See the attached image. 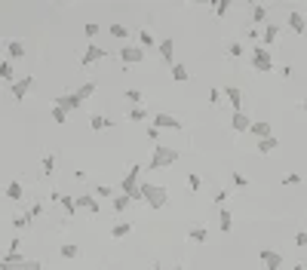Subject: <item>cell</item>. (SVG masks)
<instances>
[{
	"label": "cell",
	"instance_id": "obj_34",
	"mask_svg": "<svg viewBox=\"0 0 307 270\" xmlns=\"http://www.w3.org/2000/svg\"><path fill=\"white\" fill-rule=\"evenodd\" d=\"M6 197H9V200H22V184H18V181H9V184H6Z\"/></svg>",
	"mask_w": 307,
	"mask_h": 270
},
{
	"label": "cell",
	"instance_id": "obj_4",
	"mask_svg": "<svg viewBox=\"0 0 307 270\" xmlns=\"http://www.w3.org/2000/svg\"><path fill=\"white\" fill-rule=\"evenodd\" d=\"M252 68H255V71H261V74L274 71V55H271V49H268V46H255V49H252Z\"/></svg>",
	"mask_w": 307,
	"mask_h": 270
},
{
	"label": "cell",
	"instance_id": "obj_12",
	"mask_svg": "<svg viewBox=\"0 0 307 270\" xmlns=\"http://www.w3.org/2000/svg\"><path fill=\"white\" fill-rule=\"evenodd\" d=\"M160 58L163 61H169V65H175V40L172 37H166V40H160Z\"/></svg>",
	"mask_w": 307,
	"mask_h": 270
},
{
	"label": "cell",
	"instance_id": "obj_33",
	"mask_svg": "<svg viewBox=\"0 0 307 270\" xmlns=\"http://www.w3.org/2000/svg\"><path fill=\"white\" fill-rule=\"evenodd\" d=\"M129 120H132V123H145V120H148V111H145V108H129Z\"/></svg>",
	"mask_w": 307,
	"mask_h": 270
},
{
	"label": "cell",
	"instance_id": "obj_7",
	"mask_svg": "<svg viewBox=\"0 0 307 270\" xmlns=\"http://www.w3.org/2000/svg\"><path fill=\"white\" fill-rule=\"evenodd\" d=\"M31 89H34V77H31V74H28V77H22V80H15V83L9 86V92H12V98H15V101H22Z\"/></svg>",
	"mask_w": 307,
	"mask_h": 270
},
{
	"label": "cell",
	"instance_id": "obj_17",
	"mask_svg": "<svg viewBox=\"0 0 307 270\" xmlns=\"http://www.w3.org/2000/svg\"><path fill=\"white\" fill-rule=\"evenodd\" d=\"M277 148H280V138H277V135L255 141V151H258V154H271V151H277Z\"/></svg>",
	"mask_w": 307,
	"mask_h": 270
},
{
	"label": "cell",
	"instance_id": "obj_52",
	"mask_svg": "<svg viewBox=\"0 0 307 270\" xmlns=\"http://www.w3.org/2000/svg\"><path fill=\"white\" fill-rule=\"evenodd\" d=\"M292 270H304V264H295V267H292Z\"/></svg>",
	"mask_w": 307,
	"mask_h": 270
},
{
	"label": "cell",
	"instance_id": "obj_16",
	"mask_svg": "<svg viewBox=\"0 0 307 270\" xmlns=\"http://www.w3.org/2000/svg\"><path fill=\"white\" fill-rule=\"evenodd\" d=\"M249 132H252V135H255L258 141H261V138H271V135H274V129H271V123H268V120H258V123H252V129H249Z\"/></svg>",
	"mask_w": 307,
	"mask_h": 270
},
{
	"label": "cell",
	"instance_id": "obj_20",
	"mask_svg": "<svg viewBox=\"0 0 307 270\" xmlns=\"http://www.w3.org/2000/svg\"><path fill=\"white\" fill-rule=\"evenodd\" d=\"M188 237H191L194 243H206V240H209V231H206L203 224H191V231H188Z\"/></svg>",
	"mask_w": 307,
	"mask_h": 270
},
{
	"label": "cell",
	"instance_id": "obj_25",
	"mask_svg": "<svg viewBox=\"0 0 307 270\" xmlns=\"http://www.w3.org/2000/svg\"><path fill=\"white\" fill-rule=\"evenodd\" d=\"M129 234H132V224H126V221H120V224L111 227V237H114V240H123V237H129Z\"/></svg>",
	"mask_w": 307,
	"mask_h": 270
},
{
	"label": "cell",
	"instance_id": "obj_19",
	"mask_svg": "<svg viewBox=\"0 0 307 270\" xmlns=\"http://www.w3.org/2000/svg\"><path fill=\"white\" fill-rule=\"evenodd\" d=\"M218 227L224 231V234H231V227H234V215H231V209L224 206V209H218Z\"/></svg>",
	"mask_w": 307,
	"mask_h": 270
},
{
	"label": "cell",
	"instance_id": "obj_48",
	"mask_svg": "<svg viewBox=\"0 0 307 270\" xmlns=\"http://www.w3.org/2000/svg\"><path fill=\"white\" fill-rule=\"evenodd\" d=\"M148 138L157 144V141H160V129H157V126H148Z\"/></svg>",
	"mask_w": 307,
	"mask_h": 270
},
{
	"label": "cell",
	"instance_id": "obj_10",
	"mask_svg": "<svg viewBox=\"0 0 307 270\" xmlns=\"http://www.w3.org/2000/svg\"><path fill=\"white\" fill-rule=\"evenodd\" d=\"M105 55H108V52H105V49H101L98 43H89V49H86V52L80 55V65H92V61H101Z\"/></svg>",
	"mask_w": 307,
	"mask_h": 270
},
{
	"label": "cell",
	"instance_id": "obj_46",
	"mask_svg": "<svg viewBox=\"0 0 307 270\" xmlns=\"http://www.w3.org/2000/svg\"><path fill=\"white\" fill-rule=\"evenodd\" d=\"M221 95H224L221 89H209V105H218V101H221Z\"/></svg>",
	"mask_w": 307,
	"mask_h": 270
},
{
	"label": "cell",
	"instance_id": "obj_53",
	"mask_svg": "<svg viewBox=\"0 0 307 270\" xmlns=\"http://www.w3.org/2000/svg\"><path fill=\"white\" fill-rule=\"evenodd\" d=\"M304 123H307V101H304Z\"/></svg>",
	"mask_w": 307,
	"mask_h": 270
},
{
	"label": "cell",
	"instance_id": "obj_38",
	"mask_svg": "<svg viewBox=\"0 0 307 270\" xmlns=\"http://www.w3.org/2000/svg\"><path fill=\"white\" fill-rule=\"evenodd\" d=\"M111 34H114L117 40H126V37H129V28H123V25H111Z\"/></svg>",
	"mask_w": 307,
	"mask_h": 270
},
{
	"label": "cell",
	"instance_id": "obj_39",
	"mask_svg": "<svg viewBox=\"0 0 307 270\" xmlns=\"http://www.w3.org/2000/svg\"><path fill=\"white\" fill-rule=\"evenodd\" d=\"M95 197H105V200H114L117 194H114V191H111L108 184H98V188H95Z\"/></svg>",
	"mask_w": 307,
	"mask_h": 270
},
{
	"label": "cell",
	"instance_id": "obj_1",
	"mask_svg": "<svg viewBox=\"0 0 307 270\" xmlns=\"http://www.w3.org/2000/svg\"><path fill=\"white\" fill-rule=\"evenodd\" d=\"M172 163H178V151L169 148V144H154V151H151V169H166Z\"/></svg>",
	"mask_w": 307,
	"mask_h": 270
},
{
	"label": "cell",
	"instance_id": "obj_32",
	"mask_svg": "<svg viewBox=\"0 0 307 270\" xmlns=\"http://www.w3.org/2000/svg\"><path fill=\"white\" fill-rule=\"evenodd\" d=\"M138 40H141V49H151V46H154V34H151L148 28L138 31Z\"/></svg>",
	"mask_w": 307,
	"mask_h": 270
},
{
	"label": "cell",
	"instance_id": "obj_9",
	"mask_svg": "<svg viewBox=\"0 0 307 270\" xmlns=\"http://www.w3.org/2000/svg\"><path fill=\"white\" fill-rule=\"evenodd\" d=\"M231 129H234V132H249V129H252V117H249L246 111H234V117H231Z\"/></svg>",
	"mask_w": 307,
	"mask_h": 270
},
{
	"label": "cell",
	"instance_id": "obj_50",
	"mask_svg": "<svg viewBox=\"0 0 307 270\" xmlns=\"http://www.w3.org/2000/svg\"><path fill=\"white\" fill-rule=\"evenodd\" d=\"M215 203H218V209H224V203H228V194H224V191H218V194H215Z\"/></svg>",
	"mask_w": 307,
	"mask_h": 270
},
{
	"label": "cell",
	"instance_id": "obj_6",
	"mask_svg": "<svg viewBox=\"0 0 307 270\" xmlns=\"http://www.w3.org/2000/svg\"><path fill=\"white\" fill-rule=\"evenodd\" d=\"M258 258H261V267L264 270H280L283 267V255H280L277 249H261Z\"/></svg>",
	"mask_w": 307,
	"mask_h": 270
},
{
	"label": "cell",
	"instance_id": "obj_30",
	"mask_svg": "<svg viewBox=\"0 0 307 270\" xmlns=\"http://www.w3.org/2000/svg\"><path fill=\"white\" fill-rule=\"evenodd\" d=\"M141 98H145L141 89H126V101H129L132 108H141Z\"/></svg>",
	"mask_w": 307,
	"mask_h": 270
},
{
	"label": "cell",
	"instance_id": "obj_21",
	"mask_svg": "<svg viewBox=\"0 0 307 270\" xmlns=\"http://www.w3.org/2000/svg\"><path fill=\"white\" fill-rule=\"evenodd\" d=\"M58 203H62L65 215H77V209H80V206H77V197H65V194H62V197H58Z\"/></svg>",
	"mask_w": 307,
	"mask_h": 270
},
{
	"label": "cell",
	"instance_id": "obj_45",
	"mask_svg": "<svg viewBox=\"0 0 307 270\" xmlns=\"http://www.w3.org/2000/svg\"><path fill=\"white\" fill-rule=\"evenodd\" d=\"M83 31H86V37H95V34L101 31V25H95V22H89V25H86Z\"/></svg>",
	"mask_w": 307,
	"mask_h": 270
},
{
	"label": "cell",
	"instance_id": "obj_40",
	"mask_svg": "<svg viewBox=\"0 0 307 270\" xmlns=\"http://www.w3.org/2000/svg\"><path fill=\"white\" fill-rule=\"evenodd\" d=\"M212 3H215V15L224 18V15H228V0H212Z\"/></svg>",
	"mask_w": 307,
	"mask_h": 270
},
{
	"label": "cell",
	"instance_id": "obj_2",
	"mask_svg": "<svg viewBox=\"0 0 307 270\" xmlns=\"http://www.w3.org/2000/svg\"><path fill=\"white\" fill-rule=\"evenodd\" d=\"M138 172H141V166L135 163V166H129V172L123 175L120 194H126L129 200H141V181H138Z\"/></svg>",
	"mask_w": 307,
	"mask_h": 270
},
{
	"label": "cell",
	"instance_id": "obj_29",
	"mask_svg": "<svg viewBox=\"0 0 307 270\" xmlns=\"http://www.w3.org/2000/svg\"><path fill=\"white\" fill-rule=\"evenodd\" d=\"M92 92H95V83H92V80H89V83H83V86H77V95H80V101L92 98Z\"/></svg>",
	"mask_w": 307,
	"mask_h": 270
},
{
	"label": "cell",
	"instance_id": "obj_22",
	"mask_svg": "<svg viewBox=\"0 0 307 270\" xmlns=\"http://www.w3.org/2000/svg\"><path fill=\"white\" fill-rule=\"evenodd\" d=\"M6 52H9V58H22V55H25V43H22V40H9V43H6Z\"/></svg>",
	"mask_w": 307,
	"mask_h": 270
},
{
	"label": "cell",
	"instance_id": "obj_49",
	"mask_svg": "<svg viewBox=\"0 0 307 270\" xmlns=\"http://www.w3.org/2000/svg\"><path fill=\"white\" fill-rule=\"evenodd\" d=\"M295 246H307V231H298V234H295Z\"/></svg>",
	"mask_w": 307,
	"mask_h": 270
},
{
	"label": "cell",
	"instance_id": "obj_26",
	"mask_svg": "<svg viewBox=\"0 0 307 270\" xmlns=\"http://www.w3.org/2000/svg\"><path fill=\"white\" fill-rule=\"evenodd\" d=\"M172 80H178V83H185V80H191V77H188V65H181V61H175V65H172Z\"/></svg>",
	"mask_w": 307,
	"mask_h": 270
},
{
	"label": "cell",
	"instance_id": "obj_18",
	"mask_svg": "<svg viewBox=\"0 0 307 270\" xmlns=\"http://www.w3.org/2000/svg\"><path fill=\"white\" fill-rule=\"evenodd\" d=\"M77 206L80 209H86V212H98V200H95V194H83V197H77Z\"/></svg>",
	"mask_w": 307,
	"mask_h": 270
},
{
	"label": "cell",
	"instance_id": "obj_15",
	"mask_svg": "<svg viewBox=\"0 0 307 270\" xmlns=\"http://www.w3.org/2000/svg\"><path fill=\"white\" fill-rule=\"evenodd\" d=\"M289 28H292L295 34H304V31H307V18H304V12L292 9V12H289Z\"/></svg>",
	"mask_w": 307,
	"mask_h": 270
},
{
	"label": "cell",
	"instance_id": "obj_13",
	"mask_svg": "<svg viewBox=\"0 0 307 270\" xmlns=\"http://www.w3.org/2000/svg\"><path fill=\"white\" fill-rule=\"evenodd\" d=\"M0 270H40V261H28V258H22V261H0Z\"/></svg>",
	"mask_w": 307,
	"mask_h": 270
},
{
	"label": "cell",
	"instance_id": "obj_31",
	"mask_svg": "<svg viewBox=\"0 0 307 270\" xmlns=\"http://www.w3.org/2000/svg\"><path fill=\"white\" fill-rule=\"evenodd\" d=\"M129 203H132V200H129L126 194H117V197H114V212H126Z\"/></svg>",
	"mask_w": 307,
	"mask_h": 270
},
{
	"label": "cell",
	"instance_id": "obj_23",
	"mask_svg": "<svg viewBox=\"0 0 307 270\" xmlns=\"http://www.w3.org/2000/svg\"><path fill=\"white\" fill-rule=\"evenodd\" d=\"M0 77H3V83H9V86L15 83V71H12V61H6V58H3V65H0Z\"/></svg>",
	"mask_w": 307,
	"mask_h": 270
},
{
	"label": "cell",
	"instance_id": "obj_8",
	"mask_svg": "<svg viewBox=\"0 0 307 270\" xmlns=\"http://www.w3.org/2000/svg\"><path fill=\"white\" fill-rule=\"evenodd\" d=\"M55 105H58L62 111H68V114H71V111H80V108H83V101H80V95H77V92L58 95V98H55Z\"/></svg>",
	"mask_w": 307,
	"mask_h": 270
},
{
	"label": "cell",
	"instance_id": "obj_36",
	"mask_svg": "<svg viewBox=\"0 0 307 270\" xmlns=\"http://www.w3.org/2000/svg\"><path fill=\"white\" fill-rule=\"evenodd\" d=\"M52 120H55L58 126H65V123H68V111H62L58 105H52Z\"/></svg>",
	"mask_w": 307,
	"mask_h": 270
},
{
	"label": "cell",
	"instance_id": "obj_27",
	"mask_svg": "<svg viewBox=\"0 0 307 270\" xmlns=\"http://www.w3.org/2000/svg\"><path fill=\"white\" fill-rule=\"evenodd\" d=\"M62 258H68V261H74V258H80V246H74V243H65L62 249Z\"/></svg>",
	"mask_w": 307,
	"mask_h": 270
},
{
	"label": "cell",
	"instance_id": "obj_11",
	"mask_svg": "<svg viewBox=\"0 0 307 270\" xmlns=\"http://www.w3.org/2000/svg\"><path fill=\"white\" fill-rule=\"evenodd\" d=\"M154 126L157 129H181V120L172 114H154Z\"/></svg>",
	"mask_w": 307,
	"mask_h": 270
},
{
	"label": "cell",
	"instance_id": "obj_42",
	"mask_svg": "<svg viewBox=\"0 0 307 270\" xmlns=\"http://www.w3.org/2000/svg\"><path fill=\"white\" fill-rule=\"evenodd\" d=\"M28 224H31L28 215H15V218H12V227H15V231H22V227H28Z\"/></svg>",
	"mask_w": 307,
	"mask_h": 270
},
{
	"label": "cell",
	"instance_id": "obj_51",
	"mask_svg": "<svg viewBox=\"0 0 307 270\" xmlns=\"http://www.w3.org/2000/svg\"><path fill=\"white\" fill-rule=\"evenodd\" d=\"M40 212H43V206H40V203H34V206H31V212H28V221H31V218H37Z\"/></svg>",
	"mask_w": 307,
	"mask_h": 270
},
{
	"label": "cell",
	"instance_id": "obj_3",
	"mask_svg": "<svg viewBox=\"0 0 307 270\" xmlns=\"http://www.w3.org/2000/svg\"><path fill=\"white\" fill-rule=\"evenodd\" d=\"M141 200H145L151 209H163V206L169 203V194H166V188H160V184H141Z\"/></svg>",
	"mask_w": 307,
	"mask_h": 270
},
{
	"label": "cell",
	"instance_id": "obj_47",
	"mask_svg": "<svg viewBox=\"0 0 307 270\" xmlns=\"http://www.w3.org/2000/svg\"><path fill=\"white\" fill-rule=\"evenodd\" d=\"M298 181H301V175H298V172H289V175L283 178V184H289V188H292V184H298Z\"/></svg>",
	"mask_w": 307,
	"mask_h": 270
},
{
	"label": "cell",
	"instance_id": "obj_41",
	"mask_svg": "<svg viewBox=\"0 0 307 270\" xmlns=\"http://www.w3.org/2000/svg\"><path fill=\"white\" fill-rule=\"evenodd\" d=\"M188 188H191V191H200V188H203L200 175H194V172H191V175H188Z\"/></svg>",
	"mask_w": 307,
	"mask_h": 270
},
{
	"label": "cell",
	"instance_id": "obj_14",
	"mask_svg": "<svg viewBox=\"0 0 307 270\" xmlns=\"http://www.w3.org/2000/svg\"><path fill=\"white\" fill-rule=\"evenodd\" d=\"M224 98H228V105L234 111H243V92L237 86H224Z\"/></svg>",
	"mask_w": 307,
	"mask_h": 270
},
{
	"label": "cell",
	"instance_id": "obj_5",
	"mask_svg": "<svg viewBox=\"0 0 307 270\" xmlns=\"http://www.w3.org/2000/svg\"><path fill=\"white\" fill-rule=\"evenodd\" d=\"M145 55H148V52H145L141 46H123V49H120V61H123V68L145 61Z\"/></svg>",
	"mask_w": 307,
	"mask_h": 270
},
{
	"label": "cell",
	"instance_id": "obj_24",
	"mask_svg": "<svg viewBox=\"0 0 307 270\" xmlns=\"http://www.w3.org/2000/svg\"><path fill=\"white\" fill-rule=\"evenodd\" d=\"M108 126H111V120H108V117H101V114H92V117H89V129L101 132V129H108Z\"/></svg>",
	"mask_w": 307,
	"mask_h": 270
},
{
	"label": "cell",
	"instance_id": "obj_43",
	"mask_svg": "<svg viewBox=\"0 0 307 270\" xmlns=\"http://www.w3.org/2000/svg\"><path fill=\"white\" fill-rule=\"evenodd\" d=\"M228 55H231V58H240V55H243V46H240V43H231V46H228Z\"/></svg>",
	"mask_w": 307,
	"mask_h": 270
},
{
	"label": "cell",
	"instance_id": "obj_44",
	"mask_svg": "<svg viewBox=\"0 0 307 270\" xmlns=\"http://www.w3.org/2000/svg\"><path fill=\"white\" fill-rule=\"evenodd\" d=\"M231 178H234V184H237V188H246V184H249V178H246L243 172H234Z\"/></svg>",
	"mask_w": 307,
	"mask_h": 270
},
{
	"label": "cell",
	"instance_id": "obj_35",
	"mask_svg": "<svg viewBox=\"0 0 307 270\" xmlns=\"http://www.w3.org/2000/svg\"><path fill=\"white\" fill-rule=\"evenodd\" d=\"M264 18H268V6H261V3H258V6L252 9V22H255V25H261Z\"/></svg>",
	"mask_w": 307,
	"mask_h": 270
},
{
	"label": "cell",
	"instance_id": "obj_28",
	"mask_svg": "<svg viewBox=\"0 0 307 270\" xmlns=\"http://www.w3.org/2000/svg\"><path fill=\"white\" fill-rule=\"evenodd\" d=\"M277 37H280V28H277V25H264V31H261V40H264V43H274Z\"/></svg>",
	"mask_w": 307,
	"mask_h": 270
},
{
	"label": "cell",
	"instance_id": "obj_37",
	"mask_svg": "<svg viewBox=\"0 0 307 270\" xmlns=\"http://www.w3.org/2000/svg\"><path fill=\"white\" fill-rule=\"evenodd\" d=\"M52 172H55V157L46 154V157H43V175H52Z\"/></svg>",
	"mask_w": 307,
	"mask_h": 270
}]
</instances>
